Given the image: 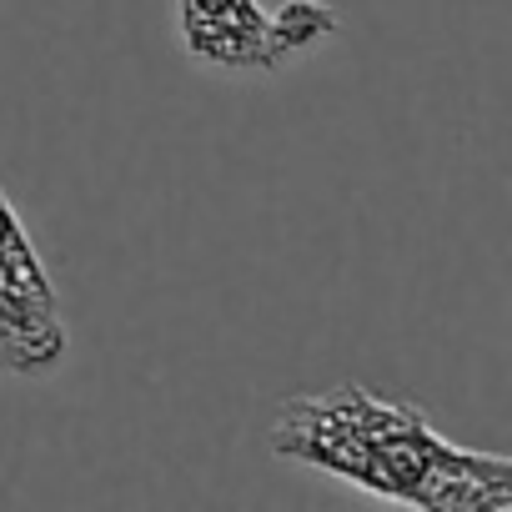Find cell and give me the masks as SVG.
<instances>
[{
  "label": "cell",
  "mask_w": 512,
  "mask_h": 512,
  "mask_svg": "<svg viewBox=\"0 0 512 512\" xmlns=\"http://www.w3.org/2000/svg\"><path fill=\"white\" fill-rule=\"evenodd\" d=\"M272 452L417 512H512V457L457 447L412 402L362 382L287 397Z\"/></svg>",
  "instance_id": "6da1fadb"
},
{
  "label": "cell",
  "mask_w": 512,
  "mask_h": 512,
  "mask_svg": "<svg viewBox=\"0 0 512 512\" xmlns=\"http://www.w3.org/2000/svg\"><path fill=\"white\" fill-rule=\"evenodd\" d=\"M176 36L191 61L226 76H267L337 36V11L322 0H176Z\"/></svg>",
  "instance_id": "7a4b0ae2"
},
{
  "label": "cell",
  "mask_w": 512,
  "mask_h": 512,
  "mask_svg": "<svg viewBox=\"0 0 512 512\" xmlns=\"http://www.w3.org/2000/svg\"><path fill=\"white\" fill-rule=\"evenodd\" d=\"M66 322L56 312V287L41 267L16 206L0 191V372L46 377L66 362Z\"/></svg>",
  "instance_id": "3957f363"
}]
</instances>
